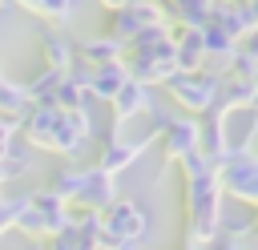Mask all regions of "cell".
Segmentation results:
<instances>
[{
	"mask_svg": "<svg viewBox=\"0 0 258 250\" xmlns=\"http://www.w3.org/2000/svg\"><path fill=\"white\" fill-rule=\"evenodd\" d=\"M181 165V177H185V238L189 246H210L218 238V226H222V185H218V165H210L202 153H189L177 161Z\"/></svg>",
	"mask_w": 258,
	"mask_h": 250,
	"instance_id": "obj_1",
	"label": "cell"
},
{
	"mask_svg": "<svg viewBox=\"0 0 258 250\" xmlns=\"http://www.w3.org/2000/svg\"><path fill=\"white\" fill-rule=\"evenodd\" d=\"M149 234V214L137 206V202H129V198H117L105 214H101V234H97V242H101V250H117V246H125V242H141Z\"/></svg>",
	"mask_w": 258,
	"mask_h": 250,
	"instance_id": "obj_2",
	"label": "cell"
},
{
	"mask_svg": "<svg viewBox=\"0 0 258 250\" xmlns=\"http://www.w3.org/2000/svg\"><path fill=\"white\" fill-rule=\"evenodd\" d=\"M169 93V101L185 113V117H202L206 109H214L218 89H222V73H177L161 85Z\"/></svg>",
	"mask_w": 258,
	"mask_h": 250,
	"instance_id": "obj_3",
	"label": "cell"
},
{
	"mask_svg": "<svg viewBox=\"0 0 258 250\" xmlns=\"http://www.w3.org/2000/svg\"><path fill=\"white\" fill-rule=\"evenodd\" d=\"M218 185L226 198L254 210L258 206V153H230L218 165Z\"/></svg>",
	"mask_w": 258,
	"mask_h": 250,
	"instance_id": "obj_4",
	"label": "cell"
},
{
	"mask_svg": "<svg viewBox=\"0 0 258 250\" xmlns=\"http://www.w3.org/2000/svg\"><path fill=\"white\" fill-rule=\"evenodd\" d=\"M157 24H169V12L157 0H133L129 8H121V12L109 16V36H117L121 44H129L133 36H141L145 28H157Z\"/></svg>",
	"mask_w": 258,
	"mask_h": 250,
	"instance_id": "obj_5",
	"label": "cell"
},
{
	"mask_svg": "<svg viewBox=\"0 0 258 250\" xmlns=\"http://www.w3.org/2000/svg\"><path fill=\"white\" fill-rule=\"evenodd\" d=\"M157 137L153 133H141V137H121V129L117 125H109V137H105V145H101V157H97V169H105L109 177H117L121 169H129L149 145H153Z\"/></svg>",
	"mask_w": 258,
	"mask_h": 250,
	"instance_id": "obj_6",
	"label": "cell"
},
{
	"mask_svg": "<svg viewBox=\"0 0 258 250\" xmlns=\"http://www.w3.org/2000/svg\"><path fill=\"white\" fill-rule=\"evenodd\" d=\"M230 117L214 105V109H206L202 117H198V129H202V137H198V153L210 161V165H222L226 157H230V125H226Z\"/></svg>",
	"mask_w": 258,
	"mask_h": 250,
	"instance_id": "obj_7",
	"label": "cell"
},
{
	"mask_svg": "<svg viewBox=\"0 0 258 250\" xmlns=\"http://www.w3.org/2000/svg\"><path fill=\"white\" fill-rule=\"evenodd\" d=\"M89 137H93V117H89V109H60V125H56V137H52V153L77 157Z\"/></svg>",
	"mask_w": 258,
	"mask_h": 250,
	"instance_id": "obj_8",
	"label": "cell"
},
{
	"mask_svg": "<svg viewBox=\"0 0 258 250\" xmlns=\"http://www.w3.org/2000/svg\"><path fill=\"white\" fill-rule=\"evenodd\" d=\"M56 125H60V109L52 101L44 105H32L20 121V133H24V145L28 149H48L52 153V137H56Z\"/></svg>",
	"mask_w": 258,
	"mask_h": 250,
	"instance_id": "obj_9",
	"label": "cell"
},
{
	"mask_svg": "<svg viewBox=\"0 0 258 250\" xmlns=\"http://www.w3.org/2000/svg\"><path fill=\"white\" fill-rule=\"evenodd\" d=\"M198 137H202V129H198V117H185V113H177L165 129H161V153H165V161L169 165H177L181 157H189V153H198Z\"/></svg>",
	"mask_w": 258,
	"mask_h": 250,
	"instance_id": "obj_10",
	"label": "cell"
},
{
	"mask_svg": "<svg viewBox=\"0 0 258 250\" xmlns=\"http://www.w3.org/2000/svg\"><path fill=\"white\" fill-rule=\"evenodd\" d=\"M117 202V177H109L105 169L97 165H85V177H81V190H77V210H97L105 214L109 206Z\"/></svg>",
	"mask_w": 258,
	"mask_h": 250,
	"instance_id": "obj_11",
	"label": "cell"
},
{
	"mask_svg": "<svg viewBox=\"0 0 258 250\" xmlns=\"http://www.w3.org/2000/svg\"><path fill=\"white\" fill-rule=\"evenodd\" d=\"M109 105H113V125L121 129V125H129L133 117L149 113V105H153V89H149V85H141V81H125V85H121V93H117Z\"/></svg>",
	"mask_w": 258,
	"mask_h": 250,
	"instance_id": "obj_12",
	"label": "cell"
},
{
	"mask_svg": "<svg viewBox=\"0 0 258 250\" xmlns=\"http://www.w3.org/2000/svg\"><path fill=\"white\" fill-rule=\"evenodd\" d=\"M28 202H32V210L44 218L48 238H56V234H64V230H69V222H73V206H69V202H60V198H56L48 185L32 190V194H28Z\"/></svg>",
	"mask_w": 258,
	"mask_h": 250,
	"instance_id": "obj_13",
	"label": "cell"
},
{
	"mask_svg": "<svg viewBox=\"0 0 258 250\" xmlns=\"http://www.w3.org/2000/svg\"><path fill=\"white\" fill-rule=\"evenodd\" d=\"M173 65L177 73H206V44L194 28H173Z\"/></svg>",
	"mask_w": 258,
	"mask_h": 250,
	"instance_id": "obj_14",
	"label": "cell"
},
{
	"mask_svg": "<svg viewBox=\"0 0 258 250\" xmlns=\"http://www.w3.org/2000/svg\"><path fill=\"white\" fill-rule=\"evenodd\" d=\"M210 24L230 32L234 40H246L250 36V20H246V4H234V0H214L210 4Z\"/></svg>",
	"mask_w": 258,
	"mask_h": 250,
	"instance_id": "obj_15",
	"label": "cell"
},
{
	"mask_svg": "<svg viewBox=\"0 0 258 250\" xmlns=\"http://www.w3.org/2000/svg\"><path fill=\"white\" fill-rule=\"evenodd\" d=\"M81 60H85L89 69L117 65V60H125V44H121L117 36H109V32H101V36H89V40H81Z\"/></svg>",
	"mask_w": 258,
	"mask_h": 250,
	"instance_id": "obj_16",
	"label": "cell"
},
{
	"mask_svg": "<svg viewBox=\"0 0 258 250\" xmlns=\"http://www.w3.org/2000/svg\"><path fill=\"white\" fill-rule=\"evenodd\" d=\"M129 81V73H125V65L117 60V65H101V69H93V81H89V101H113L117 93H121V85Z\"/></svg>",
	"mask_w": 258,
	"mask_h": 250,
	"instance_id": "obj_17",
	"label": "cell"
},
{
	"mask_svg": "<svg viewBox=\"0 0 258 250\" xmlns=\"http://www.w3.org/2000/svg\"><path fill=\"white\" fill-rule=\"evenodd\" d=\"M226 117L238 113V109H250L254 105V81H242V77H222V89H218V101H214Z\"/></svg>",
	"mask_w": 258,
	"mask_h": 250,
	"instance_id": "obj_18",
	"label": "cell"
},
{
	"mask_svg": "<svg viewBox=\"0 0 258 250\" xmlns=\"http://www.w3.org/2000/svg\"><path fill=\"white\" fill-rule=\"evenodd\" d=\"M40 56H44V69L69 73L73 60H77V48H73L69 36H60V32H44V36H40Z\"/></svg>",
	"mask_w": 258,
	"mask_h": 250,
	"instance_id": "obj_19",
	"label": "cell"
},
{
	"mask_svg": "<svg viewBox=\"0 0 258 250\" xmlns=\"http://www.w3.org/2000/svg\"><path fill=\"white\" fill-rule=\"evenodd\" d=\"M202 44H206V60H210V65L230 69V60H234V52H238V40H234L230 32L206 24V28H202Z\"/></svg>",
	"mask_w": 258,
	"mask_h": 250,
	"instance_id": "obj_20",
	"label": "cell"
},
{
	"mask_svg": "<svg viewBox=\"0 0 258 250\" xmlns=\"http://www.w3.org/2000/svg\"><path fill=\"white\" fill-rule=\"evenodd\" d=\"M60 81H64V73H56V69H40V73H32V81H24V93H28L32 105H44V101H52V93H56Z\"/></svg>",
	"mask_w": 258,
	"mask_h": 250,
	"instance_id": "obj_21",
	"label": "cell"
},
{
	"mask_svg": "<svg viewBox=\"0 0 258 250\" xmlns=\"http://www.w3.org/2000/svg\"><path fill=\"white\" fill-rule=\"evenodd\" d=\"M52 105H56V109H89V89H81V85L69 81V73H64V81H60L56 93H52Z\"/></svg>",
	"mask_w": 258,
	"mask_h": 250,
	"instance_id": "obj_22",
	"label": "cell"
},
{
	"mask_svg": "<svg viewBox=\"0 0 258 250\" xmlns=\"http://www.w3.org/2000/svg\"><path fill=\"white\" fill-rule=\"evenodd\" d=\"M4 169H8V177L28 173V169H32V149H28V145H20V141H12V145H8V153H4Z\"/></svg>",
	"mask_w": 258,
	"mask_h": 250,
	"instance_id": "obj_23",
	"label": "cell"
},
{
	"mask_svg": "<svg viewBox=\"0 0 258 250\" xmlns=\"http://www.w3.org/2000/svg\"><path fill=\"white\" fill-rule=\"evenodd\" d=\"M73 0H40V8H36V16H44V20H52V24H64V20H73Z\"/></svg>",
	"mask_w": 258,
	"mask_h": 250,
	"instance_id": "obj_24",
	"label": "cell"
},
{
	"mask_svg": "<svg viewBox=\"0 0 258 250\" xmlns=\"http://www.w3.org/2000/svg\"><path fill=\"white\" fill-rule=\"evenodd\" d=\"M28 206V194H16V198H4V206H0V238L16 226V214Z\"/></svg>",
	"mask_w": 258,
	"mask_h": 250,
	"instance_id": "obj_25",
	"label": "cell"
},
{
	"mask_svg": "<svg viewBox=\"0 0 258 250\" xmlns=\"http://www.w3.org/2000/svg\"><path fill=\"white\" fill-rule=\"evenodd\" d=\"M210 250H246L242 242H234V238H214L210 242Z\"/></svg>",
	"mask_w": 258,
	"mask_h": 250,
	"instance_id": "obj_26",
	"label": "cell"
},
{
	"mask_svg": "<svg viewBox=\"0 0 258 250\" xmlns=\"http://www.w3.org/2000/svg\"><path fill=\"white\" fill-rule=\"evenodd\" d=\"M97 4H101V8H105V12L113 16V12H121V8H129L133 0H97Z\"/></svg>",
	"mask_w": 258,
	"mask_h": 250,
	"instance_id": "obj_27",
	"label": "cell"
},
{
	"mask_svg": "<svg viewBox=\"0 0 258 250\" xmlns=\"http://www.w3.org/2000/svg\"><path fill=\"white\" fill-rule=\"evenodd\" d=\"M246 20H250V32H254V28H258V0L246 4Z\"/></svg>",
	"mask_w": 258,
	"mask_h": 250,
	"instance_id": "obj_28",
	"label": "cell"
},
{
	"mask_svg": "<svg viewBox=\"0 0 258 250\" xmlns=\"http://www.w3.org/2000/svg\"><path fill=\"white\" fill-rule=\"evenodd\" d=\"M8 4H16V8H24V12H36V8H40V0H8Z\"/></svg>",
	"mask_w": 258,
	"mask_h": 250,
	"instance_id": "obj_29",
	"label": "cell"
},
{
	"mask_svg": "<svg viewBox=\"0 0 258 250\" xmlns=\"http://www.w3.org/2000/svg\"><path fill=\"white\" fill-rule=\"evenodd\" d=\"M4 181H12V177H8V169H4V161H0V190H4Z\"/></svg>",
	"mask_w": 258,
	"mask_h": 250,
	"instance_id": "obj_30",
	"label": "cell"
},
{
	"mask_svg": "<svg viewBox=\"0 0 258 250\" xmlns=\"http://www.w3.org/2000/svg\"><path fill=\"white\" fill-rule=\"evenodd\" d=\"M254 113H258V77H254V105H250Z\"/></svg>",
	"mask_w": 258,
	"mask_h": 250,
	"instance_id": "obj_31",
	"label": "cell"
},
{
	"mask_svg": "<svg viewBox=\"0 0 258 250\" xmlns=\"http://www.w3.org/2000/svg\"><path fill=\"white\" fill-rule=\"evenodd\" d=\"M250 218H254V238H258V206H254V214H250Z\"/></svg>",
	"mask_w": 258,
	"mask_h": 250,
	"instance_id": "obj_32",
	"label": "cell"
},
{
	"mask_svg": "<svg viewBox=\"0 0 258 250\" xmlns=\"http://www.w3.org/2000/svg\"><path fill=\"white\" fill-rule=\"evenodd\" d=\"M117 250H137V246H133V242H125V246H117Z\"/></svg>",
	"mask_w": 258,
	"mask_h": 250,
	"instance_id": "obj_33",
	"label": "cell"
},
{
	"mask_svg": "<svg viewBox=\"0 0 258 250\" xmlns=\"http://www.w3.org/2000/svg\"><path fill=\"white\" fill-rule=\"evenodd\" d=\"M181 250H202V246H189V242H181Z\"/></svg>",
	"mask_w": 258,
	"mask_h": 250,
	"instance_id": "obj_34",
	"label": "cell"
},
{
	"mask_svg": "<svg viewBox=\"0 0 258 250\" xmlns=\"http://www.w3.org/2000/svg\"><path fill=\"white\" fill-rule=\"evenodd\" d=\"M0 206H4V190H0Z\"/></svg>",
	"mask_w": 258,
	"mask_h": 250,
	"instance_id": "obj_35",
	"label": "cell"
},
{
	"mask_svg": "<svg viewBox=\"0 0 258 250\" xmlns=\"http://www.w3.org/2000/svg\"><path fill=\"white\" fill-rule=\"evenodd\" d=\"M4 4H8V0H0V8H4Z\"/></svg>",
	"mask_w": 258,
	"mask_h": 250,
	"instance_id": "obj_36",
	"label": "cell"
}]
</instances>
